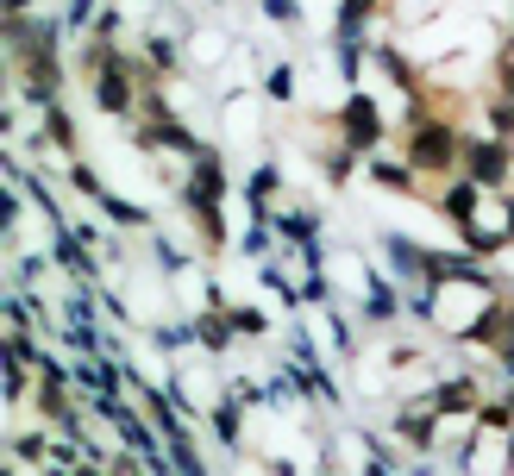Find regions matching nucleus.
Wrapping results in <instances>:
<instances>
[{
    "mask_svg": "<svg viewBox=\"0 0 514 476\" xmlns=\"http://www.w3.org/2000/svg\"><path fill=\"white\" fill-rule=\"evenodd\" d=\"M19 7H26V0H13V13H19Z\"/></svg>",
    "mask_w": 514,
    "mask_h": 476,
    "instance_id": "3",
    "label": "nucleus"
},
{
    "mask_svg": "<svg viewBox=\"0 0 514 476\" xmlns=\"http://www.w3.org/2000/svg\"><path fill=\"white\" fill-rule=\"evenodd\" d=\"M458 163H464V138L446 126V119H420L414 138H408V170L446 176V170H458Z\"/></svg>",
    "mask_w": 514,
    "mask_h": 476,
    "instance_id": "1",
    "label": "nucleus"
},
{
    "mask_svg": "<svg viewBox=\"0 0 514 476\" xmlns=\"http://www.w3.org/2000/svg\"><path fill=\"white\" fill-rule=\"evenodd\" d=\"M464 170L477 188H502L508 182V138H464Z\"/></svg>",
    "mask_w": 514,
    "mask_h": 476,
    "instance_id": "2",
    "label": "nucleus"
}]
</instances>
